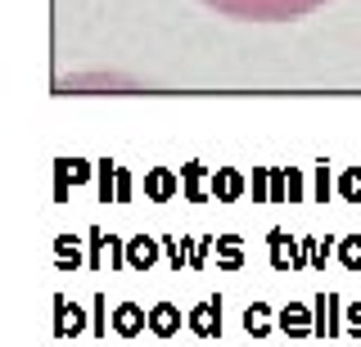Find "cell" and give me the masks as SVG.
Listing matches in <instances>:
<instances>
[{
	"label": "cell",
	"instance_id": "obj_1",
	"mask_svg": "<svg viewBox=\"0 0 361 347\" xmlns=\"http://www.w3.org/2000/svg\"><path fill=\"white\" fill-rule=\"evenodd\" d=\"M203 5L235 23H293V18L325 9L330 0H203Z\"/></svg>",
	"mask_w": 361,
	"mask_h": 347
}]
</instances>
